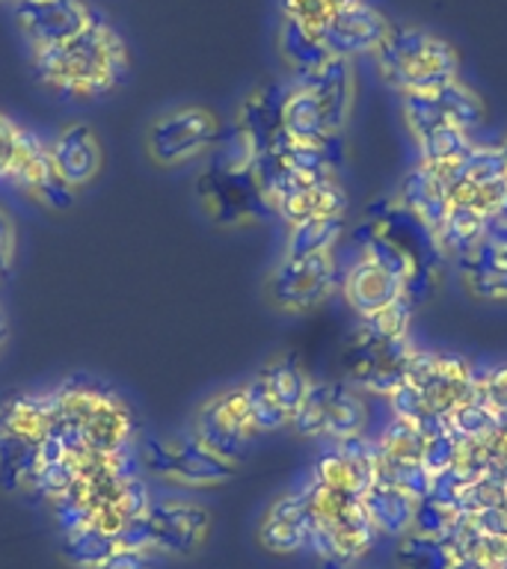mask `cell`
Here are the masks:
<instances>
[{"label":"cell","instance_id":"1","mask_svg":"<svg viewBox=\"0 0 507 569\" xmlns=\"http://www.w3.org/2000/svg\"><path fill=\"white\" fill-rule=\"evenodd\" d=\"M39 87L57 98L92 101L119 89L131 71V51L113 21L101 12L69 42L48 51L27 53Z\"/></svg>","mask_w":507,"mask_h":569},{"label":"cell","instance_id":"2","mask_svg":"<svg viewBox=\"0 0 507 569\" xmlns=\"http://www.w3.org/2000/svg\"><path fill=\"white\" fill-rule=\"evenodd\" d=\"M359 256L371 258L404 282L416 306L434 291L439 276V240L398 202H377L356 229Z\"/></svg>","mask_w":507,"mask_h":569},{"label":"cell","instance_id":"3","mask_svg":"<svg viewBox=\"0 0 507 569\" xmlns=\"http://www.w3.org/2000/svg\"><path fill=\"white\" fill-rule=\"evenodd\" d=\"M371 60L382 83L398 96L427 92L460 78V57L454 44L421 27L391 24Z\"/></svg>","mask_w":507,"mask_h":569},{"label":"cell","instance_id":"4","mask_svg":"<svg viewBox=\"0 0 507 569\" xmlns=\"http://www.w3.org/2000/svg\"><path fill=\"white\" fill-rule=\"evenodd\" d=\"M140 469L163 487L181 492H208L229 483L240 466L208 451L190 430L181 433H146L137 442Z\"/></svg>","mask_w":507,"mask_h":569},{"label":"cell","instance_id":"5","mask_svg":"<svg viewBox=\"0 0 507 569\" xmlns=\"http://www.w3.org/2000/svg\"><path fill=\"white\" fill-rule=\"evenodd\" d=\"M220 140V116L211 107L185 101L151 116L142 133V149L158 169H185L205 163L217 151Z\"/></svg>","mask_w":507,"mask_h":569},{"label":"cell","instance_id":"6","mask_svg":"<svg viewBox=\"0 0 507 569\" xmlns=\"http://www.w3.org/2000/svg\"><path fill=\"white\" fill-rule=\"evenodd\" d=\"M211 510L185 496L149 498V507L122 537L128 546L151 551L155 558H190L211 537Z\"/></svg>","mask_w":507,"mask_h":569},{"label":"cell","instance_id":"7","mask_svg":"<svg viewBox=\"0 0 507 569\" xmlns=\"http://www.w3.org/2000/svg\"><path fill=\"white\" fill-rule=\"evenodd\" d=\"M341 267L336 252L306 258H279L265 279V300L282 315L320 309L338 291Z\"/></svg>","mask_w":507,"mask_h":569},{"label":"cell","instance_id":"8","mask_svg":"<svg viewBox=\"0 0 507 569\" xmlns=\"http://www.w3.org/2000/svg\"><path fill=\"white\" fill-rule=\"evenodd\" d=\"M187 430L208 451H213L222 460L235 462V466L247 460L249 448L261 439L256 421L249 418V409L243 403L240 386H226V389L208 395L193 409Z\"/></svg>","mask_w":507,"mask_h":569},{"label":"cell","instance_id":"9","mask_svg":"<svg viewBox=\"0 0 507 569\" xmlns=\"http://www.w3.org/2000/svg\"><path fill=\"white\" fill-rule=\"evenodd\" d=\"M196 199L208 213V220L222 229H243L270 213L256 169L238 172L213 160H205L202 172L196 178Z\"/></svg>","mask_w":507,"mask_h":569},{"label":"cell","instance_id":"10","mask_svg":"<svg viewBox=\"0 0 507 569\" xmlns=\"http://www.w3.org/2000/svg\"><path fill=\"white\" fill-rule=\"evenodd\" d=\"M365 421H368V407L347 382L315 380L288 427L306 439H327L341 445L359 439Z\"/></svg>","mask_w":507,"mask_h":569},{"label":"cell","instance_id":"11","mask_svg":"<svg viewBox=\"0 0 507 569\" xmlns=\"http://www.w3.org/2000/svg\"><path fill=\"white\" fill-rule=\"evenodd\" d=\"M400 113H404L412 140L436 131V128H460V131L471 133L484 122V101L469 83L454 78L443 87L427 89V92L400 96Z\"/></svg>","mask_w":507,"mask_h":569},{"label":"cell","instance_id":"12","mask_svg":"<svg viewBox=\"0 0 507 569\" xmlns=\"http://www.w3.org/2000/svg\"><path fill=\"white\" fill-rule=\"evenodd\" d=\"M101 16L89 0H18L12 21L24 39L27 53L48 51L83 33Z\"/></svg>","mask_w":507,"mask_h":569},{"label":"cell","instance_id":"13","mask_svg":"<svg viewBox=\"0 0 507 569\" xmlns=\"http://www.w3.org/2000/svg\"><path fill=\"white\" fill-rule=\"evenodd\" d=\"M48 151H51V163L57 169V176L74 193L87 190L101 176V169H105V146H101V137L87 122L62 124L60 131H53L48 137Z\"/></svg>","mask_w":507,"mask_h":569},{"label":"cell","instance_id":"14","mask_svg":"<svg viewBox=\"0 0 507 569\" xmlns=\"http://www.w3.org/2000/svg\"><path fill=\"white\" fill-rule=\"evenodd\" d=\"M338 288L345 293L347 306L362 320H371L377 315H382V311L400 306V302H409L407 291H404V282H400L398 276L389 273L386 267H380L377 261L365 256H356V261L347 264Z\"/></svg>","mask_w":507,"mask_h":569},{"label":"cell","instance_id":"15","mask_svg":"<svg viewBox=\"0 0 507 569\" xmlns=\"http://www.w3.org/2000/svg\"><path fill=\"white\" fill-rule=\"evenodd\" d=\"M391 21L374 7L371 0H359L354 7L341 9L324 30L320 42L332 57L354 60V57H371L389 33Z\"/></svg>","mask_w":507,"mask_h":569},{"label":"cell","instance_id":"16","mask_svg":"<svg viewBox=\"0 0 507 569\" xmlns=\"http://www.w3.org/2000/svg\"><path fill=\"white\" fill-rule=\"evenodd\" d=\"M311 537H315V516L300 487L274 498L258 522V542L274 555L311 549Z\"/></svg>","mask_w":507,"mask_h":569},{"label":"cell","instance_id":"17","mask_svg":"<svg viewBox=\"0 0 507 569\" xmlns=\"http://www.w3.org/2000/svg\"><path fill=\"white\" fill-rule=\"evenodd\" d=\"M12 187L21 196H27L30 202L39 204L42 211L51 213L69 211L74 199H78V193L57 176V169L51 163V151H48V137L39 131L30 133L24 160H21V169H18Z\"/></svg>","mask_w":507,"mask_h":569},{"label":"cell","instance_id":"18","mask_svg":"<svg viewBox=\"0 0 507 569\" xmlns=\"http://www.w3.org/2000/svg\"><path fill=\"white\" fill-rule=\"evenodd\" d=\"M231 131L238 133L240 140H247L258 158L270 154L285 137L282 83H261V87L249 89L247 96L240 98V104L235 107Z\"/></svg>","mask_w":507,"mask_h":569},{"label":"cell","instance_id":"19","mask_svg":"<svg viewBox=\"0 0 507 569\" xmlns=\"http://www.w3.org/2000/svg\"><path fill=\"white\" fill-rule=\"evenodd\" d=\"M359 498H362V507L371 519L374 531L391 533V537L412 531L418 498L409 496L407 489L395 487L386 475H380V469Z\"/></svg>","mask_w":507,"mask_h":569},{"label":"cell","instance_id":"20","mask_svg":"<svg viewBox=\"0 0 507 569\" xmlns=\"http://www.w3.org/2000/svg\"><path fill=\"white\" fill-rule=\"evenodd\" d=\"M400 208H407L412 217H416L421 226H425L436 240H439V231L445 229V220H448V211H451V202H448V190H445V178L434 169H416L412 176L404 181V190H400Z\"/></svg>","mask_w":507,"mask_h":569},{"label":"cell","instance_id":"21","mask_svg":"<svg viewBox=\"0 0 507 569\" xmlns=\"http://www.w3.org/2000/svg\"><path fill=\"white\" fill-rule=\"evenodd\" d=\"M42 442L0 430V487L7 492H36Z\"/></svg>","mask_w":507,"mask_h":569},{"label":"cell","instance_id":"22","mask_svg":"<svg viewBox=\"0 0 507 569\" xmlns=\"http://www.w3.org/2000/svg\"><path fill=\"white\" fill-rule=\"evenodd\" d=\"M256 373L258 380L265 382V389L270 391V398L282 407V412L288 416V425H291L294 412L300 409V403L306 400L315 380H311L306 368L294 356H276V359L261 365Z\"/></svg>","mask_w":507,"mask_h":569},{"label":"cell","instance_id":"23","mask_svg":"<svg viewBox=\"0 0 507 569\" xmlns=\"http://www.w3.org/2000/svg\"><path fill=\"white\" fill-rule=\"evenodd\" d=\"M276 51H279V60L288 69V78L294 74H302V71H311L324 66L327 60H332V53L324 48L318 36L300 27L291 18H279V30H276Z\"/></svg>","mask_w":507,"mask_h":569},{"label":"cell","instance_id":"24","mask_svg":"<svg viewBox=\"0 0 507 569\" xmlns=\"http://www.w3.org/2000/svg\"><path fill=\"white\" fill-rule=\"evenodd\" d=\"M345 234V217H320L288 226L282 243V258H306L332 252Z\"/></svg>","mask_w":507,"mask_h":569},{"label":"cell","instance_id":"25","mask_svg":"<svg viewBox=\"0 0 507 569\" xmlns=\"http://www.w3.org/2000/svg\"><path fill=\"white\" fill-rule=\"evenodd\" d=\"M119 542H122L119 533H105L92 525H83L62 531V555L74 569H96L107 555L119 549Z\"/></svg>","mask_w":507,"mask_h":569},{"label":"cell","instance_id":"26","mask_svg":"<svg viewBox=\"0 0 507 569\" xmlns=\"http://www.w3.org/2000/svg\"><path fill=\"white\" fill-rule=\"evenodd\" d=\"M457 558L460 555H454L448 540L421 537V533H407L395 551L398 569H451Z\"/></svg>","mask_w":507,"mask_h":569},{"label":"cell","instance_id":"27","mask_svg":"<svg viewBox=\"0 0 507 569\" xmlns=\"http://www.w3.org/2000/svg\"><path fill=\"white\" fill-rule=\"evenodd\" d=\"M33 128H27L9 113H0V184H12L24 160Z\"/></svg>","mask_w":507,"mask_h":569},{"label":"cell","instance_id":"28","mask_svg":"<svg viewBox=\"0 0 507 569\" xmlns=\"http://www.w3.org/2000/svg\"><path fill=\"white\" fill-rule=\"evenodd\" d=\"M160 558H155L151 551H142L137 546H128V542H119V549L113 555H107L96 569H158Z\"/></svg>","mask_w":507,"mask_h":569},{"label":"cell","instance_id":"29","mask_svg":"<svg viewBox=\"0 0 507 569\" xmlns=\"http://www.w3.org/2000/svg\"><path fill=\"white\" fill-rule=\"evenodd\" d=\"M18 256V229L12 217L0 208V288L7 284V279L16 270Z\"/></svg>","mask_w":507,"mask_h":569},{"label":"cell","instance_id":"30","mask_svg":"<svg viewBox=\"0 0 507 569\" xmlns=\"http://www.w3.org/2000/svg\"><path fill=\"white\" fill-rule=\"evenodd\" d=\"M484 395H487L489 407L507 409V368H496L484 382Z\"/></svg>","mask_w":507,"mask_h":569},{"label":"cell","instance_id":"31","mask_svg":"<svg viewBox=\"0 0 507 569\" xmlns=\"http://www.w3.org/2000/svg\"><path fill=\"white\" fill-rule=\"evenodd\" d=\"M9 341H12V318H9L7 306L0 300V362H3V356H7Z\"/></svg>","mask_w":507,"mask_h":569}]
</instances>
